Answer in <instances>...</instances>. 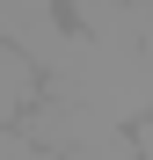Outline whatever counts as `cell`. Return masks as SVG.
Masks as SVG:
<instances>
[{"mask_svg":"<svg viewBox=\"0 0 153 160\" xmlns=\"http://www.w3.org/2000/svg\"><path fill=\"white\" fill-rule=\"evenodd\" d=\"M44 95H51L44 66L29 58V51L0 44V124H8V131H22V124H29V117L44 109Z\"/></svg>","mask_w":153,"mask_h":160,"instance_id":"1","label":"cell"}]
</instances>
